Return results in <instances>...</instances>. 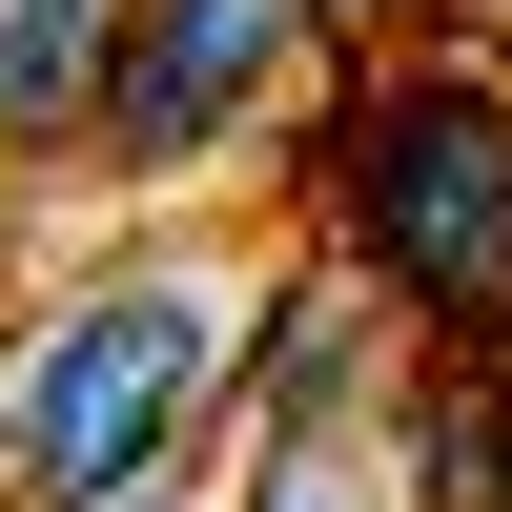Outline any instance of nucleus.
I'll return each mask as SVG.
<instances>
[{"label": "nucleus", "instance_id": "nucleus-1", "mask_svg": "<svg viewBox=\"0 0 512 512\" xmlns=\"http://www.w3.org/2000/svg\"><path fill=\"white\" fill-rule=\"evenodd\" d=\"M308 226L410 349L512 369V62L492 41H369L308 103Z\"/></svg>", "mask_w": 512, "mask_h": 512}, {"label": "nucleus", "instance_id": "nucleus-2", "mask_svg": "<svg viewBox=\"0 0 512 512\" xmlns=\"http://www.w3.org/2000/svg\"><path fill=\"white\" fill-rule=\"evenodd\" d=\"M226 349H246V287L185 246L41 287L0 349V512H144L185 472V431L226 410Z\"/></svg>", "mask_w": 512, "mask_h": 512}, {"label": "nucleus", "instance_id": "nucleus-3", "mask_svg": "<svg viewBox=\"0 0 512 512\" xmlns=\"http://www.w3.org/2000/svg\"><path fill=\"white\" fill-rule=\"evenodd\" d=\"M308 0H123V62H103V164L123 185H205L246 123L308 82Z\"/></svg>", "mask_w": 512, "mask_h": 512}, {"label": "nucleus", "instance_id": "nucleus-4", "mask_svg": "<svg viewBox=\"0 0 512 512\" xmlns=\"http://www.w3.org/2000/svg\"><path fill=\"white\" fill-rule=\"evenodd\" d=\"M226 390H246V431H267V451H328L369 390H390V308H369L349 267L267 287V308H246V349H226Z\"/></svg>", "mask_w": 512, "mask_h": 512}, {"label": "nucleus", "instance_id": "nucleus-5", "mask_svg": "<svg viewBox=\"0 0 512 512\" xmlns=\"http://www.w3.org/2000/svg\"><path fill=\"white\" fill-rule=\"evenodd\" d=\"M103 62H123V0H0V164H103Z\"/></svg>", "mask_w": 512, "mask_h": 512}, {"label": "nucleus", "instance_id": "nucleus-6", "mask_svg": "<svg viewBox=\"0 0 512 512\" xmlns=\"http://www.w3.org/2000/svg\"><path fill=\"white\" fill-rule=\"evenodd\" d=\"M390 472H410V512H512V369L492 349L390 369Z\"/></svg>", "mask_w": 512, "mask_h": 512}, {"label": "nucleus", "instance_id": "nucleus-7", "mask_svg": "<svg viewBox=\"0 0 512 512\" xmlns=\"http://www.w3.org/2000/svg\"><path fill=\"white\" fill-rule=\"evenodd\" d=\"M246 512H369V492L328 472V451H246Z\"/></svg>", "mask_w": 512, "mask_h": 512}, {"label": "nucleus", "instance_id": "nucleus-8", "mask_svg": "<svg viewBox=\"0 0 512 512\" xmlns=\"http://www.w3.org/2000/svg\"><path fill=\"white\" fill-rule=\"evenodd\" d=\"M328 41H410V21H451V0H308Z\"/></svg>", "mask_w": 512, "mask_h": 512}]
</instances>
